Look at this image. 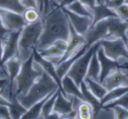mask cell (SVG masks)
<instances>
[{"mask_svg": "<svg viewBox=\"0 0 128 119\" xmlns=\"http://www.w3.org/2000/svg\"><path fill=\"white\" fill-rule=\"evenodd\" d=\"M20 2L25 8H36L39 10L38 7V4H37V0H20Z\"/></svg>", "mask_w": 128, "mask_h": 119, "instance_id": "cell-38", "label": "cell"}, {"mask_svg": "<svg viewBox=\"0 0 128 119\" xmlns=\"http://www.w3.org/2000/svg\"><path fill=\"white\" fill-rule=\"evenodd\" d=\"M97 52V51H96ZM94 52L90 60L87 73L85 78H88L97 82H100V65L97 56V52Z\"/></svg>", "mask_w": 128, "mask_h": 119, "instance_id": "cell-19", "label": "cell"}, {"mask_svg": "<svg viewBox=\"0 0 128 119\" xmlns=\"http://www.w3.org/2000/svg\"><path fill=\"white\" fill-rule=\"evenodd\" d=\"M42 32L36 47L37 51L49 47L58 39L68 40L70 33V22L64 8L56 5L42 18Z\"/></svg>", "mask_w": 128, "mask_h": 119, "instance_id": "cell-1", "label": "cell"}, {"mask_svg": "<svg viewBox=\"0 0 128 119\" xmlns=\"http://www.w3.org/2000/svg\"><path fill=\"white\" fill-rule=\"evenodd\" d=\"M58 90L59 89H58L56 92H55L52 94H51L49 97V98L44 104L43 107H42V110H41L40 118H47L48 116L52 113V109L54 106V104L56 101V98L58 92Z\"/></svg>", "mask_w": 128, "mask_h": 119, "instance_id": "cell-27", "label": "cell"}, {"mask_svg": "<svg viewBox=\"0 0 128 119\" xmlns=\"http://www.w3.org/2000/svg\"><path fill=\"white\" fill-rule=\"evenodd\" d=\"M52 45H54L58 50L64 52L68 47V40H65L64 39H58L53 43Z\"/></svg>", "mask_w": 128, "mask_h": 119, "instance_id": "cell-36", "label": "cell"}, {"mask_svg": "<svg viewBox=\"0 0 128 119\" xmlns=\"http://www.w3.org/2000/svg\"><path fill=\"white\" fill-rule=\"evenodd\" d=\"M70 33L69 39L68 40V47L65 52H64V55L62 56L60 62L68 58L70 56H71L72 55L78 52L80 50H81L86 44L84 36L78 34L73 28L70 24Z\"/></svg>", "mask_w": 128, "mask_h": 119, "instance_id": "cell-12", "label": "cell"}, {"mask_svg": "<svg viewBox=\"0 0 128 119\" xmlns=\"http://www.w3.org/2000/svg\"><path fill=\"white\" fill-rule=\"evenodd\" d=\"M96 52H97V56H98L100 65V82H101L112 71H113L116 69L119 68L120 66L116 62L112 60L111 58H110L104 54V50L102 47L100 46V45L97 50Z\"/></svg>", "mask_w": 128, "mask_h": 119, "instance_id": "cell-14", "label": "cell"}, {"mask_svg": "<svg viewBox=\"0 0 128 119\" xmlns=\"http://www.w3.org/2000/svg\"><path fill=\"white\" fill-rule=\"evenodd\" d=\"M8 79H0V92L8 85Z\"/></svg>", "mask_w": 128, "mask_h": 119, "instance_id": "cell-44", "label": "cell"}, {"mask_svg": "<svg viewBox=\"0 0 128 119\" xmlns=\"http://www.w3.org/2000/svg\"><path fill=\"white\" fill-rule=\"evenodd\" d=\"M65 9L75 13L76 14L81 15V16H90L92 17V10L82 4L80 0H76L70 5L64 8Z\"/></svg>", "mask_w": 128, "mask_h": 119, "instance_id": "cell-25", "label": "cell"}, {"mask_svg": "<svg viewBox=\"0 0 128 119\" xmlns=\"http://www.w3.org/2000/svg\"><path fill=\"white\" fill-rule=\"evenodd\" d=\"M54 92L48 94L46 97H45L44 98H43L42 100L38 101L37 103L34 104L32 106H31L27 110L26 112L23 114L22 118L25 119H38L40 118V114H41V110H42V107L44 104L45 103V101L49 98V97Z\"/></svg>", "mask_w": 128, "mask_h": 119, "instance_id": "cell-21", "label": "cell"}, {"mask_svg": "<svg viewBox=\"0 0 128 119\" xmlns=\"http://www.w3.org/2000/svg\"><path fill=\"white\" fill-rule=\"evenodd\" d=\"M8 108H9L10 117H11V118L14 119L22 118L23 114L27 110L18 101H16V103L11 104L10 106H8Z\"/></svg>", "mask_w": 128, "mask_h": 119, "instance_id": "cell-31", "label": "cell"}, {"mask_svg": "<svg viewBox=\"0 0 128 119\" xmlns=\"http://www.w3.org/2000/svg\"><path fill=\"white\" fill-rule=\"evenodd\" d=\"M0 8L22 14L26 8L22 5L20 0H0Z\"/></svg>", "mask_w": 128, "mask_h": 119, "instance_id": "cell-26", "label": "cell"}, {"mask_svg": "<svg viewBox=\"0 0 128 119\" xmlns=\"http://www.w3.org/2000/svg\"><path fill=\"white\" fill-rule=\"evenodd\" d=\"M58 5L55 0H44V9L41 14V18L44 17L54 7Z\"/></svg>", "mask_w": 128, "mask_h": 119, "instance_id": "cell-35", "label": "cell"}, {"mask_svg": "<svg viewBox=\"0 0 128 119\" xmlns=\"http://www.w3.org/2000/svg\"><path fill=\"white\" fill-rule=\"evenodd\" d=\"M0 118L1 119H10V114L9 108L7 106L0 105Z\"/></svg>", "mask_w": 128, "mask_h": 119, "instance_id": "cell-39", "label": "cell"}, {"mask_svg": "<svg viewBox=\"0 0 128 119\" xmlns=\"http://www.w3.org/2000/svg\"><path fill=\"white\" fill-rule=\"evenodd\" d=\"M111 107L115 112V119H128V110L119 105H114Z\"/></svg>", "mask_w": 128, "mask_h": 119, "instance_id": "cell-33", "label": "cell"}, {"mask_svg": "<svg viewBox=\"0 0 128 119\" xmlns=\"http://www.w3.org/2000/svg\"><path fill=\"white\" fill-rule=\"evenodd\" d=\"M126 44H127V46H128V40H126Z\"/></svg>", "mask_w": 128, "mask_h": 119, "instance_id": "cell-49", "label": "cell"}, {"mask_svg": "<svg viewBox=\"0 0 128 119\" xmlns=\"http://www.w3.org/2000/svg\"><path fill=\"white\" fill-rule=\"evenodd\" d=\"M117 16L114 10L110 8L106 3L97 4L92 9L93 24L106 18Z\"/></svg>", "mask_w": 128, "mask_h": 119, "instance_id": "cell-18", "label": "cell"}, {"mask_svg": "<svg viewBox=\"0 0 128 119\" xmlns=\"http://www.w3.org/2000/svg\"><path fill=\"white\" fill-rule=\"evenodd\" d=\"M55 1H56V2L58 4H59V3L61 2V1H62V0H55Z\"/></svg>", "mask_w": 128, "mask_h": 119, "instance_id": "cell-47", "label": "cell"}, {"mask_svg": "<svg viewBox=\"0 0 128 119\" xmlns=\"http://www.w3.org/2000/svg\"><path fill=\"white\" fill-rule=\"evenodd\" d=\"M106 1H107V0H105V2H106Z\"/></svg>", "mask_w": 128, "mask_h": 119, "instance_id": "cell-51", "label": "cell"}, {"mask_svg": "<svg viewBox=\"0 0 128 119\" xmlns=\"http://www.w3.org/2000/svg\"><path fill=\"white\" fill-rule=\"evenodd\" d=\"M128 92V86H122L116 88L111 91L107 92L106 95L100 100V103L102 106H105L110 102L118 99L124 94Z\"/></svg>", "mask_w": 128, "mask_h": 119, "instance_id": "cell-24", "label": "cell"}, {"mask_svg": "<svg viewBox=\"0 0 128 119\" xmlns=\"http://www.w3.org/2000/svg\"><path fill=\"white\" fill-rule=\"evenodd\" d=\"M80 90L82 94V98H83V100L88 103L94 110V115L100 109V107L102 106L100 100L96 98L91 92L90 90L87 88L86 83L84 82V81L81 83L80 85Z\"/></svg>", "mask_w": 128, "mask_h": 119, "instance_id": "cell-20", "label": "cell"}, {"mask_svg": "<svg viewBox=\"0 0 128 119\" xmlns=\"http://www.w3.org/2000/svg\"><path fill=\"white\" fill-rule=\"evenodd\" d=\"M41 66L34 61L33 56L22 62L19 74L14 82V92L16 97L25 95L36 80L42 74Z\"/></svg>", "mask_w": 128, "mask_h": 119, "instance_id": "cell-3", "label": "cell"}, {"mask_svg": "<svg viewBox=\"0 0 128 119\" xmlns=\"http://www.w3.org/2000/svg\"><path fill=\"white\" fill-rule=\"evenodd\" d=\"M104 54L116 62L120 67L128 63V50L126 41L122 38H104L100 41Z\"/></svg>", "mask_w": 128, "mask_h": 119, "instance_id": "cell-5", "label": "cell"}, {"mask_svg": "<svg viewBox=\"0 0 128 119\" xmlns=\"http://www.w3.org/2000/svg\"><path fill=\"white\" fill-rule=\"evenodd\" d=\"M76 0H62L61 2L59 3V5L62 8H66L67 6L70 5L73 2H74Z\"/></svg>", "mask_w": 128, "mask_h": 119, "instance_id": "cell-41", "label": "cell"}, {"mask_svg": "<svg viewBox=\"0 0 128 119\" xmlns=\"http://www.w3.org/2000/svg\"><path fill=\"white\" fill-rule=\"evenodd\" d=\"M20 32L21 30L15 32H8L4 36L2 37L3 46V53L2 58V64L8 59L17 56L18 42Z\"/></svg>", "mask_w": 128, "mask_h": 119, "instance_id": "cell-9", "label": "cell"}, {"mask_svg": "<svg viewBox=\"0 0 128 119\" xmlns=\"http://www.w3.org/2000/svg\"><path fill=\"white\" fill-rule=\"evenodd\" d=\"M124 3L125 0H107L106 2V5L112 10H115Z\"/></svg>", "mask_w": 128, "mask_h": 119, "instance_id": "cell-37", "label": "cell"}, {"mask_svg": "<svg viewBox=\"0 0 128 119\" xmlns=\"http://www.w3.org/2000/svg\"><path fill=\"white\" fill-rule=\"evenodd\" d=\"M37 52L39 53V55L41 57L46 59L51 58H56V57H59L62 58V56L64 55V52L58 50L54 45H51L44 50H42L40 51H37Z\"/></svg>", "mask_w": 128, "mask_h": 119, "instance_id": "cell-29", "label": "cell"}, {"mask_svg": "<svg viewBox=\"0 0 128 119\" xmlns=\"http://www.w3.org/2000/svg\"><path fill=\"white\" fill-rule=\"evenodd\" d=\"M100 45V41L92 45L82 56H80L74 62V63L66 74V75L70 77L78 86L80 87L81 83L83 82L87 73L90 60Z\"/></svg>", "mask_w": 128, "mask_h": 119, "instance_id": "cell-6", "label": "cell"}, {"mask_svg": "<svg viewBox=\"0 0 128 119\" xmlns=\"http://www.w3.org/2000/svg\"><path fill=\"white\" fill-rule=\"evenodd\" d=\"M22 16L27 24L34 23L42 19L41 14L39 11V10L32 8H26V10L22 13Z\"/></svg>", "mask_w": 128, "mask_h": 119, "instance_id": "cell-28", "label": "cell"}, {"mask_svg": "<svg viewBox=\"0 0 128 119\" xmlns=\"http://www.w3.org/2000/svg\"><path fill=\"white\" fill-rule=\"evenodd\" d=\"M127 21V22H128V20H126ZM127 36H128V31H127Z\"/></svg>", "mask_w": 128, "mask_h": 119, "instance_id": "cell-48", "label": "cell"}, {"mask_svg": "<svg viewBox=\"0 0 128 119\" xmlns=\"http://www.w3.org/2000/svg\"><path fill=\"white\" fill-rule=\"evenodd\" d=\"M110 17L94 23L84 35L86 46L89 48L94 44L106 38L108 35Z\"/></svg>", "mask_w": 128, "mask_h": 119, "instance_id": "cell-7", "label": "cell"}, {"mask_svg": "<svg viewBox=\"0 0 128 119\" xmlns=\"http://www.w3.org/2000/svg\"><path fill=\"white\" fill-rule=\"evenodd\" d=\"M33 58L34 61L36 62L37 63H38L41 68H43V70L47 73L51 77H52L56 82L58 84L59 86V89L62 92V85H61V80L58 77L57 74H56V65H54L52 62H50V61L44 58L43 57H41L39 53L37 52V50H35L33 54Z\"/></svg>", "mask_w": 128, "mask_h": 119, "instance_id": "cell-17", "label": "cell"}, {"mask_svg": "<svg viewBox=\"0 0 128 119\" xmlns=\"http://www.w3.org/2000/svg\"></svg>", "mask_w": 128, "mask_h": 119, "instance_id": "cell-52", "label": "cell"}, {"mask_svg": "<svg viewBox=\"0 0 128 119\" xmlns=\"http://www.w3.org/2000/svg\"><path fill=\"white\" fill-rule=\"evenodd\" d=\"M52 112L58 113L61 118H76V113L73 109L71 96L66 97L58 90Z\"/></svg>", "mask_w": 128, "mask_h": 119, "instance_id": "cell-10", "label": "cell"}, {"mask_svg": "<svg viewBox=\"0 0 128 119\" xmlns=\"http://www.w3.org/2000/svg\"><path fill=\"white\" fill-rule=\"evenodd\" d=\"M8 32V31H7L5 29V28L4 27V26L1 21V19H0V37L2 38V37L4 36Z\"/></svg>", "mask_w": 128, "mask_h": 119, "instance_id": "cell-43", "label": "cell"}, {"mask_svg": "<svg viewBox=\"0 0 128 119\" xmlns=\"http://www.w3.org/2000/svg\"><path fill=\"white\" fill-rule=\"evenodd\" d=\"M1 21L8 32H15L22 30L27 23L26 22L22 14L0 8Z\"/></svg>", "mask_w": 128, "mask_h": 119, "instance_id": "cell-8", "label": "cell"}, {"mask_svg": "<svg viewBox=\"0 0 128 119\" xmlns=\"http://www.w3.org/2000/svg\"><path fill=\"white\" fill-rule=\"evenodd\" d=\"M62 92L66 97L74 96L77 97L83 100L82 94L80 90V87L78 86L76 82L68 75H64L61 80Z\"/></svg>", "mask_w": 128, "mask_h": 119, "instance_id": "cell-15", "label": "cell"}, {"mask_svg": "<svg viewBox=\"0 0 128 119\" xmlns=\"http://www.w3.org/2000/svg\"><path fill=\"white\" fill-rule=\"evenodd\" d=\"M59 89L58 84L44 70L23 96L16 97L17 101L26 110L48 94Z\"/></svg>", "mask_w": 128, "mask_h": 119, "instance_id": "cell-2", "label": "cell"}, {"mask_svg": "<svg viewBox=\"0 0 128 119\" xmlns=\"http://www.w3.org/2000/svg\"><path fill=\"white\" fill-rule=\"evenodd\" d=\"M93 118L115 119V112L111 106H102L100 109L94 115Z\"/></svg>", "mask_w": 128, "mask_h": 119, "instance_id": "cell-30", "label": "cell"}, {"mask_svg": "<svg viewBox=\"0 0 128 119\" xmlns=\"http://www.w3.org/2000/svg\"><path fill=\"white\" fill-rule=\"evenodd\" d=\"M116 12L117 16L119 18L124 20H128V4L124 3L122 5L119 6L118 8H116L114 10Z\"/></svg>", "mask_w": 128, "mask_h": 119, "instance_id": "cell-34", "label": "cell"}, {"mask_svg": "<svg viewBox=\"0 0 128 119\" xmlns=\"http://www.w3.org/2000/svg\"><path fill=\"white\" fill-rule=\"evenodd\" d=\"M10 103L6 99L4 98L0 93V105H4V106H10Z\"/></svg>", "mask_w": 128, "mask_h": 119, "instance_id": "cell-42", "label": "cell"}, {"mask_svg": "<svg viewBox=\"0 0 128 119\" xmlns=\"http://www.w3.org/2000/svg\"><path fill=\"white\" fill-rule=\"evenodd\" d=\"M128 26L126 20L117 16L110 17L108 35L106 38H122L126 41L128 40Z\"/></svg>", "mask_w": 128, "mask_h": 119, "instance_id": "cell-13", "label": "cell"}, {"mask_svg": "<svg viewBox=\"0 0 128 119\" xmlns=\"http://www.w3.org/2000/svg\"><path fill=\"white\" fill-rule=\"evenodd\" d=\"M75 111L76 112V118L90 119L94 118L93 107L84 100L80 101Z\"/></svg>", "mask_w": 128, "mask_h": 119, "instance_id": "cell-23", "label": "cell"}, {"mask_svg": "<svg viewBox=\"0 0 128 119\" xmlns=\"http://www.w3.org/2000/svg\"><path fill=\"white\" fill-rule=\"evenodd\" d=\"M114 105H119V106L128 110V92H127L125 94H124L120 98H118V99L110 102V104L105 105L104 106H112Z\"/></svg>", "mask_w": 128, "mask_h": 119, "instance_id": "cell-32", "label": "cell"}, {"mask_svg": "<svg viewBox=\"0 0 128 119\" xmlns=\"http://www.w3.org/2000/svg\"><path fill=\"white\" fill-rule=\"evenodd\" d=\"M43 27L42 19L32 24H27L20 32L18 42L17 56L23 62L33 56L38 44Z\"/></svg>", "mask_w": 128, "mask_h": 119, "instance_id": "cell-4", "label": "cell"}, {"mask_svg": "<svg viewBox=\"0 0 128 119\" xmlns=\"http://www.w3.org/2000/svg\"><path fill=\"white\" fill-rule=\"evenodd\" d=\"M2 53H3V46H2V40L0 38V65L2 64Z\"/></svg>", "mask_w": 128, "mask_h": 119, "instance_id": "cell-45", "label": "cell"}, {"mask_svg": "<svg viewBox=\"0 0 128 119\" xmlns=\"http://www.w3.org/2000/svg\"><path fill=\"white\" fill-rule=\"evenodd\" d=\"M64 9L68 16L70 26L78 34L84 36L90 27L93 25V18L76 14L65 9L64 8Z\"/></svg>", "mask_w": 128, "mask_h": 119, "instance_id": "cell-11", "label": "cell"}, {"mask_svg": "<svg viewBox=\"0 0 128 119\" xmlns=\"http://www.w3.org/2000/svg\"><path fill=\"white\" fill-rule=\"evenodd\" d=\"M125 3H126V4H128V0H125Z\"/></svg>", "mask_w": 128, "mask_h": 119, "instance_id": "cell-50", "label": "cell"}, {"mask_svg": "<svg viewBox=\"0 0 128 119\" xmlns=\"http://www.w3.org/2000/svg\"><path fill=\"white\" fill-rule=\"evenodd\" d=\"M88 49V47L86 46V44L78 52H76V53H74V55H72L71 56H70L68 58H67L66 60L60 62L56 67V74L58 77L62 80V78L66 75V74L68 73V71L69 70V69L70 68V67L72 66V64L74 63V62L80 56H82L87 50Z\"/></svg>", "mask_w": 128, "mask_h": 119, "instance_id": "cell-16", "label": "cell"}, {"mask_svg": "<svg viewBox=\"0 0 128 119\" xmlns=\"http://www.w3.org/2000/svg\"><path fill=\"white\" fill-rule=\"evenodd\" d=\"M80 1L85 5L91 8L92 10L98 4V0H80Z\"/></svg>", "mask_w": 128, "mask_h": 119, "instance_id": "cell-40", "label": "cell"}, {"mask_svg": "<svg viewBox=\"0 0 128 119\" xmlns=\"http://www.w3.org/2000/svg\"><path fill=\"white\" fill-rule=\"evenodd\" d=\"M83 81L90 92L100 100L106 95L108 92L100 82H97L88 78H85Z\"/></svg>", "mask_w": 128, "mask_h": 119, "instance_id": "cell-22", "label": "cell"}, {"mask_svg": "<svg viewBox=\"0 0 128 119\" xmlns=\"http://www.w3.org/2000/svg\"><path fill=\"white\" fill-rule=\"evenodd\" d=\"M99 3H106V2H105V0H98V4Z\"/></svg>", "mask_w": 128, "mask_h": 119, "instance_id": "cell-46", "label": "cell"}]
</instances>
